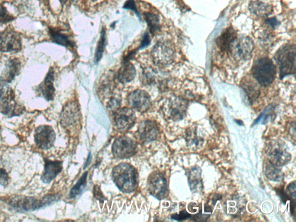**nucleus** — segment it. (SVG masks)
Returning <instances> with one entry per match:
<instances>
[{
  "label": "nucleus",
  "instance_id": "bb28decb",
  "mask_svg": "<svg viewBox=\"0 0 296 222\" xmlns=\"http://www.w3.org/2000/svg\"><path fill=\"white\" fill-rule=\"evenodd\" d=\"M105 43V33L104 30L101 32L100 39H99L97 49L95 53V62H98L101 59L104 53Z\"/></svg>",
  "mask_w": 296,
  "mask_h": 222
},
{
  "label": "nucleus",
  "instance_id": "39448f33",
  "mask_svg": "<svg viewBox=\"0 0 296 222\" xmlns=\"http://www.w3.org/2000/svg\"><path fill=\"white\" fill-rule=\"evenodd\" d=\"M175 49L169 41H159L154 46L152 57L157 66H167L172 64L175 57Z\"/></svg>",
  "mask_w": 296,
  "mask_h": 222
},
{
  "label": "nucleus",
  "instance_id": "1a4fd4ad",
  "mask_svg": "<svg viewBox=\"0 0 296 222\" xmlns=\"http://www.w3.org/2000/svg\"><path fill=\"white\" fill-rule=\"evenodd\" d=\"M22 49L21 35L13 29L8 28L0 33V51L14 52Z\"/></svg>",
  "mask_w": 296,
  "mask_h": 222
},
{
  "label": "nucleus",
  "instance_id": "a878e982",
  "mask_svg": "<svg viewBox=\"0 0 296 222\" xmlns=\"http://www.w3.org/2000/svg\"><path fill=\"white\" fill-rule=\"evenodd\" d=\"M87 176H88V173L86 172L83 173L81 178H80L76 184L73 186V188L71 190L70 193L71 198H75L76 196L82 194V191L86 187Z\"/></svg>",
  "mask_w": 296,
  "mask_h": 222
},
{
  "label": "nucleus",
  "instance_id": "20e7f679",
  "mask_svg": "<svg viewBox=\"0 0 296 222\" xmlns=\"http://www.w3.org/2000/svg\"><path fill=\"white\" fill-rule=\"evenodd\" d=\"M59 198L57 196H47L41 199L34 197H19L12 199L10 204L19 211H31L49 205Z\"/></svg>",
  "mask_w": 296,
  "mask_h": 222
},
{
  "label": "nucleus",
  "instance_id": "0eeeda50",
  "mask_svg": "<svg viewBox=\"0 0 296 222\" xmlns=\"http://www.w3.org/2000/svg\"><path fill=\"white\" fill-rule=\"evenodd\" d=\"M147 187L149 194L158 199L166 198L169 195V188L165 175L159 172L151 173L148 179Z\"/></svg>",
  "mask_w": 296,
  "mask_h": 222
},
{
  "label": "nucleus",
  "instance_id": "393cba45",
  "mask_svg": "<svg viewBox=\"0 0 296 222\" xmlns=\"http://www.w3.org/2000/svg\"><path fill=\"white\" fill-rule=\"evenodd\" d=\"M144 16L145 20L149 26L150 33L152 34H155L160 28L158 16L149 12L145 13Z\"/></svg>",
  "mask_w": 296,
  "mask_h": 222
},
{
  "label": "nucleus",
  "instance_id": "f03ea898",
  "mask_svg": "<svg viewBox=\"0 0 296 222\" xmlns=\"http://www.w3.org/2000/svg\"><path fill=\"white\" fill-rule=\"evenodd\" d=\"M0 110L8 117L24 114L25 108L15 100V93L8 83L0 81Z\"/></svg>",
  "mask_w": 296,
  "mask_h": 222
},
{
  "label": "nucleus",
  "instance_id": "7c9ffc66",
  "mask_svg": "<svg viewBox=\"0 0 296 222\" xmlns=\"http://www.w3.org/2000/svg\"><path fill=\"white\" fill-rule=\"evenodd\" d=\"M9 176L8 173L3 167H0V185L6 186L9 184Z\"/></svg>",
  "mask_w": 296,
  "mask_h": 222
},
{
  "label": "nucleus",
  "instance_id": "c85d7f7f",
  "mask_svg": "<svg viewBox=\"0 0 296 222\" xmlns=\"http://www.w3.org/2000/svg\"><path fill=\"white\" fill-rule=\"evenodd\" d=\"M187 137L188 144L190 146L193 147V148H197L201 146L202 144V141L200 138L197 137V134L194 132L190 131Z\"/></svg>",
  "mask_w": 296,
  "mask_h": 222
},
{
  "label": "nucleus",
  "instance_id": "ddd939ff",
  "mask_svg": "<svg viewBox=\"0 0 296 222\" xmlns=\"http://www.w3.org/2000/svg\"><path fill=\"white\" fill-rule=\"evenodd\" d=\"M187 108V102L179 98H172L167 99L163 106L165 113L173 121L182 120Z\"/></svg>",
  "mask_w": 296,
  "mask_h": 222
},
{
  "label": "nucleus",
  "instance_id": "412c9836",
  "mask_svg": "<svg viewBox=\"0 0 296 222\" xmlns=\"http://www.w3.org/2000/svg\"><path fill=\"white\" fill-rule=\"evenodd\" d=\"M136 75V70L131 63H124L119 70L118 79L122 83L130 82L134 79Z\"/></svg>",
  "mask_w": 296,
  "mask_h": 222
},
{
  "label": "nucleus",
  "instance_id": "5701e85b",
  "mask_svg": "<svg viewBox=\"0 0 296 222\" xmlns=\"http://www.w3.org/2000/svg\"><path fill=\"white\" fill-rule=\"evenodd\" d=\"M49 34L54 43L64 47L73 46L72 41L65 34L61 33L53 28H50Z\"/></svg>",
  "mask_w": 296,
  "mask_h": 222
},
{
  "label": "nucleus",
  "instance_id": "2eb2a0df",
  "mask_svg": "<svg viewBox=\"0 0 296 222\" xmlns=\"http://www.w3.org/2000/svg\"><path fill=\"white\" fill-rule=\"evenodd\" d=\"M127 102L130 108L140 112L147 111L152 105L150 96L142 90H137L131 93L128 96Z\"/></svg>",
  "mask_w": 296,
  "mask_h": 222
},
{
  "label": "nucleus",
  "instance_id": "f704fd0d",
  "mask_svg": "<svg viewBox=\"0 0 296 222\" xmlns=\"http://www.w3.org/2000/svg\"><path fill=\"white\" fill-rule=\"evenodd\" d=\"M93 194H94L95 197L98 200L100 201L105 200V198L98 185L95 186L94 189H93Z\"/></svg>",
  "mask_w": 296,
  "mask_h": 222
},
{
  "label": "nucleus",
  "instance_id": "f257e3e1",
  "mask_svg": "<svg viewBox=\"0 0 296 222\" xmlns=\"http://www.w3.org/2000/svg\"><path fill=\"white\" fill-rule=\"evenodd\" d=\"M112 179L121 191L130 194L136 191L138 186V173L133 166L121 163L112 171Z\"/></svg>",
  "mask_w": 296,
  "mask_h": 222
},
{
  "label": "nucleus",
  "instance_id": "a211bd4d",
  "mask_svg": "<svg viewBox=\"0 0 296 222\" xmlns=\"http://www.w3.org/2000/svg\"><path fill=\"white\" fill-rule=\"evenodd\" d=\"M63 170V163L60 161L46 160L44 172L41 176V181L49 183L59 175Z\"/></svg>",
  "mask_w": 296,
  "mask_h": 222
},
{
  "label": "nucleus",
  "instance_id": "2f4dec72",
  "mask_svg": "<svg viewBox=\"0 0 296 222\" xmlns=\"http://www.w3.org/2000/svg\"><path fill=\"white\" fill-rule=\"evenodd\" d=\"M191 217V215L188 213L185 210L179 212V214H173L172 218L173 220L177 221H181L188 220Z\"/></svg>",
  "mask_w": 296,
  "mask_h": 222
},
{
  "label": "nucleus",
  "instance_id": "6e6552de",
  "mask_svg": "<svg viewBox=\"0 0 296 222\" xmlns=\"http://www.w3.org/2000/svg\"><path fill=\"white\" fill-rule=\"evenodd\" d=\"M137 150L136 143L130 138L125 136L117 138L112 147L113 155L118 159L129 158L137 153Z\"/></svg>",
  "mask_w": 296,
  "mask_h": 222
},
{
  "label": "nucleus",
  "instance_id": "473e14b6",
  "mask_svg": "<svg viewBox=\"0 0 296 222\" xmlns=\"http://www.w3.org/2000/svg\"><path fill=\"white\" fill-rule=\"evenodd\" d=\"M286 190H287V195L289 197L295 199L296 197V182L294 181L290 183Z\"/></svg>",
  "mask_w": 296,
  "mask_h": 222
},
{
  "label": "nucleus",
  "instance_id": "4be33fe9",
  "mask_svg": "<svg viewBox=\"0 0 296 222\" xmlns=\"http://www.w3.org/2000/svg\"><path fill=\"white\" fill-rule=\"evenodd\" d=\"M201 170L198 167H194L190 170L188 179L190 188L192 191L198 192L202 188Z\"/></svg>",
  "mask_w": 296,
  "mask_h": 222
},
{
  "label": "nucleus",
  "instance_id": "e433bc0d",
  "mask_svg": "<svg viewBox=\"0 0 296 222\" xmlns=\"http://www.w3.org/2000/svg\"><path fill=\"white\" fill-rule=\"evenodd\" d=\"M59 1L61 2V4L64 5V4H66V2L67 1V0H59Z\"/></svg>",
  "mask_w": 296,
  "mask_h": 222
},
{
  "label": "nucleus",
  "instance_id": "9b49d317",
  "mask_svg": "<svg viewBox=\"0 0 296 222\" xmlns=\"http://www.w3.org/2000/svg\"><path fill=\"white\" fill-rule=\"evenodd\" d=\"M136 115L131 108H118L114 111V125L122 133L129 130L136 123Z\"/></svg>",
  "mask_w": 296,
  "mask_h": 222
},
{
  "label": "nucleus",
  "instance_id": "423d86ee",
  "mask_svg": "<svg viewBox=\"0 0 296 222\" xmlns=\"http://www.w3.org/2000/svg\"><path fill=\"white\" fill-rule=\"evenodd\" d=\"M267 155L270 163L277 167H282L288 163L291 155L285 144L280 141H273L269 145Z\"/></svg>",
  "mask_w": 296,
  "mask_h": 222
},
{
  "label": "nucleus",
  "instance_id": "4468645a",
  "mask_svg": "<svg viewBox=\"0 0 296 222\" xmlns=\"http://www.w3.org/2000/svg\"><path fill=\"white\" fill-rule=\"evenodd\" d=\"M159 135V129L155 122L144 121L138 125L137 136L141 142L149 143L156 140Z\"/></svg>",
  "mask_w": 296,
  "mask_h": 222
},
{
  "label": "nucleus",
  "instance_id": "7ed1b4c3",
  "mask_svg": "<svg viewBox=\"0 0 296 222\" xmlns=\"http://www.w3.org/2000/svg\"><path fill=\"white\" fill-rule=\"evenodd\" d=\"M252 74L260 85L268 86L271 85L275 79V66L269 58H260L253 64Z\"/></svg>",
  "mask_w": 296,
  "mask_h": 222
},
{
  "label": "nucleus",
  "instance_id": "9d476101",
  "mask_svg": "<svg viewBox=\"0 0 296 222\" xmlns=\"http://www.w3.org/2000/svg\"><path fill=\"white\" fill-rule=\"evenodd\" d=\"M276 56L281 78L286 75L292 74L295 71V47L289 46L282 48Z\"/></svg>",
  "mask_w": 296,
  "mask_h": 222
},
{
  "label": "nucleus",
  "instance_id": "dca6fc26",
  "mask_svg": "<svg viewBox=\"0 0 296 222\" xmlns=\"http://www.w3.org/2000/svg\"><path fill=\"white\" fill-rule=\"evenodd\" d=\"M80 118V108L76 102H70L64 106L60 115L61 124L69 127L77 123Z\"/></svg>",
  "mask_w": 296,
  "mask_h": 222
},
{
  "label": "nucleus",
  "instance_id": "aec40b11",
  "mask_svg": "<svg viewBox=\"0 0 296 222\" xmlns=\"http://www.w3.org/2000/svg\"><path fill=\"white\" fill-rule=\"evenodd\" d=\"M249 11L256 17L265 18L271 15L273 12L272 5L266 2L255 0L250 2Z\"/></svg>",
  "mask_w": 296,
  "mask_h": 222
},
{
  "label": "nucleus",
  "instance_id": "f8f14e48",
  "mask_svg": "<svg viewBox=\"0 0 296 222\" xmlns=\"http://www.w3.org/2000/svg\"><path fill=\"white\" fill-rule=\"evenodd\" d=\"M56 134L49 125H41L35 130L34 141L40 149L47 150L53 146Z\"/></svg>",
  "mask_w": 296,
  "mask_h": 222
},
{
  "label": "nucleus",
  "instance_id": "cd10ccee",
  "mask_svg": "<svg viewBox=\"0 0 296 222\" xmlns=\"http://www.w3.org/2000/svg\"><path fill=\"white\" fill-rule=\"evenodd\" d=\"M15 19L7 9L2 5H0V24L9 23Z\"/></svg>",
  "mask_w": 296,
  "mask_h": 222
},
{
  "label": "nucleus",
  "instance_id": "b1692460",
  "mask_svg": "<svg viewBox=\"0 0 296 222\" xmlns=\"http://www.w3.org/2000/svg\"><path fill=\"white\" fill-rule=\"evenodd\" d=\"M266 175L268 178L274 182H281L284 179V175L281 172V170L278 168L277 166L269 163V165L266 166Z\"/></svg>",
  "mask_w": 296,
  "mask_h": 222
},
{
  "label": "nucleus",
  "instance_id": "6ab92c4d",
  "mask_svg": "<svg viewBox=\"0 0 296 222\" xmlns=\"http://www.w3.org/2000/svg\"><path fill=\"white\" fill-rule=\"evenodd\" d=\"M21 68V63L19 59L9 60L0 78V81L6 83L11 82L19 75Z\"/></svg>",
  "mask_w": 296,
  "mask_h": 222
},
{
  "label": "nucleus",
  "instance_id": "f3484780",
  "mask_svg": "<svg viewBox=\"0 0 296 222\" xmlns=\"http://www.w3.org/2000/svg\"><path fill=\"white\" fill-rule=\"evenodd\" d=\"M54 71L51 68L47 74L44 81L38 86V92L47 101L53 100L55 95L54 87Z\"/></svg>",
  "mask_w": 296,
  "mask_h": 222
},
{
  "label": "nucleus",
  "instance_id": "c9c22d12",
  "mask_svg": "<svg viewBox=\"0 0 296 222\" xmlns=\"http://www.w3.org/2000/svg\"><path fill=\"white\" fill-rule=\"evenodd\" d=\"M150 42V41L149 34L148 33L145 34L143 38L142 42H141L140 48H144L145 47H147L148 46H149Z\"/></svg>",
  "mask_w": 296,
  "mask_h": 222
},
{
  "label": "nucleus",
  "instance_id": "c756f323",
  "mask_svg": "<svg viewBox=\"0 0 296 222\" xmlns=\"http://www.w3.org/2000/svg\"><path fill=\"white\" fill-rule=\"evenodd\" d=\"M244 89H245L247 94L251 100L255 99L258 97L259 91L255 85H250V86L247 85L246 86V88Z\"/></svg>",
  "mask_w": 296,
  "mask_h": 222
},
{
  "label": "nucleus",
  "instance_id": "72a5a7b5",
  "mask_svg": "<svg viewBox=\"0 0 296 222\" xmlns=\"http://www.w3.org/2000/svg\"><path fill=\"white\" fill-rule=\"evenodd\" d=\"M123 8L130 9V10L134 11L139 16V13L138 12L136 2H135L134 0H127L123 6Z\"/></svg>",
  "mask_w": 296,
  "mask_h": 222
}]
</instances>
